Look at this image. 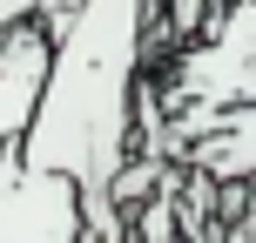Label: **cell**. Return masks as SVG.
<instances>
[{
    "instance_id": "1",
    "label": "cell",
    "mask_w": 256,
    "mask_h": 243,
    "mask_svg": "<svg viewBox=\"0 0 256 243\" xmlns=\"http://www.w3.org/2000/svg\"><path fill=\"white\" fill-rule=\"evenodd\" d=\"M148 21L155 0H81L54 27L48 81L20 135V155L74 176L81 236H128L108 182L135 155V88L148 75Z\"/></svg>"
},
{
    "instance_id": "2",
    "label": "cell",
    "mask_w": 256,
    "mask_h": 243,
    "mask_svg": "<svg viewBox=\"0 0 256 243\" xmlns=\"http://www.w3.org/2000/svg\"><path fill=\"white\" fill-rule=\"evenodd\" d=\"M162 135L142 155L202 162L209 176H256V0L209 7L202 41H182L162 81Z\"/></svg>"
},
{
    "instance_id": "3",
    "label": "cell",
    "mask_w": 256,
    "mask_h": 243,
    "mask_svg": "<svg viewBox=\"0 0 256 243\" xmlns=\"http://www.w3.org/2000/svg\"><path fill=\"white\" fill-rule=\"evenodd\" d=\"M81 236V189L61 169L0 149V243H74Z\"/></svg>"
},
{
    "instance_id": "4",
    "label": "cell",
    "mask_w": 256,
    "mask_h": 243,
    "mask_svg": "<svg viewBox=\"0 0 256 243\" xmlns=\"http://www.w3.org/2000/svg\"><path fill=\"white\" fill-rule=\"evenodd\" d=\"M48 54H54V34L40 21L0 27V149H20L34 102H40V81H48Z\"/></svg>"
},
{
    "instance_id": "5",
    "label": "cell",
    "mask_w": 256,
    "mask_h": 243,
    "mask_svg": "<svg viewBox=\"0 0 256 243\" xmlns=\"http://www.w3.org/2000/svg\"><path fill=\"white\" fill-rule=\"evenodd\" d=\"M74 7H81V0H40V7H34V21H40V27L54 34V27H61V21H68Z\"/></svg>"
},
{
    "instance_id": "6",
    "label": "cell",
    "mask_w": 256,
    "mask_h": 243,
    "mask_svg": "<svg viewBox=\"0 0 256 243\" xmlns=\"http://www.w3.org/2000/svg\"><path fill=\"white\" fill-rule=\"evenodd\" d=\"M34 7H40V0H0V27H14V21H34Z\"/></svg>"
}]
</instances>
